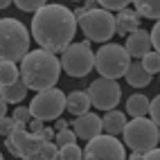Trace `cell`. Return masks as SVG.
<instances>
[{"instance_id":"cell-1","label":"cell","mask_w":160,"mask_h":160,"mask_svg":"<svg viewBox=\"0 0 160 160\" xmlns=\"http://www.w3.org/2000/svg\"><path fill=\"white\" fill-rule=\"evenodd\" d=\"M77 27V14L59 2L43 5L38 12H34V18H32V36L38 43V48H45L57 54H61L72 43Z\"/></svg>"},{"instance_id":"cell-2","label":"cell","mask_w":160,"mask_h":160,"mask_svg":"<svg viewBox=\"0 0 160 160\" xmlns=\"http://www.w3.org/2000/svg\"><path fill=\"white\" fill-rule=\"evenodd\" d=\"M61 70V57H57V52H50L45 48L27 52L20 61V77L29 86V90H45L57 86Z\"/></svg>"},{"instance_id":"cell-3","label":"cell","mask_w":160,"mask_h":160,"mask_svg":"<svg viewBox=\"0 0 160 160\" xmlns=\"http://www.w3.org/2000/svg\"><path fill=\"white\" fill-rule=\"evenodd\" d=\"M34 38L32 32L18 18H2L0 20V57L9 61H23L29 52V41Z\"/></svg>"},{"instance_id":"cell-4","label":"cell","mask_w":160,"mask_h":160,"mask_svg":"<svg viewBox=\"0 0 160 160\" xmlns=\"http://www.w3.org/2000/svg\"><path fill=\"white\" fill-rule=\"evenodd\" d=\"M122 138H124V144L133 149L131 158L138 160V158H144V153L149 151V149L158 147V142H160V126L153 120H149L147 115L133 117V120L126 124Z\"/></svg>"},{"instance_id":"cell-5","label":"cell","mask_w":160,"mask_h":160,"mask_svg":"<svg viewBox=\"0 0 160 160\" xmlns=\"http://www.w3.org/2000/svg\"><path fill=\"white\" fill-rule=\"evenodd\" d=\"M131 54L124 45L117 43H102V48L95 52V70L102 77H111V79H120L126 74L131 66Z\"/></svg>"},{"instance_id":"cell-6","label":"cell","mask_w":160,"mask_h":160,"mask_svg":"<svg viewBox=\"0 0 160 160\" xmlns=\"http://www.w3.org/2000/svg\"><path fill=\"white\" fill-rule=\"evenodd\" d=\"M79 27L83 32V36L95 41V43H108V41L117 34V20L111 14V9H90L79 18Z\"/></svg>"},{"instance_id":"cell-7","label":"cell","mask_w":160,"mask_h":160,"mask_svg":"<svg viewBox=\"0 0 160 160\" xmlns=\"http://www.w3.org/2000/svg\"><path fill=\"white\" fill-rule=\"evenodd\" d=\"M61 66L68 77H86L95 68V52L90 50V38L81 41V43H70L61 52Z\"/></svg>"},{"instance_id":"cell-8","label":"cell","mask_w":160,"mask_h":160,"mask_svg":"<svg viewBox=\"0 0 160 160\" xmlns=\"http://www.w3.org/2000/svg\"><path fill=\"white\" fill-rule=\"evenodd\" d=\"M29 108L34 117H41L43 122L59 120L61 113L68 108V95L59 90L57 86L45 88V90H36V95L29 102Z\"/></svg>"},{"instance_id":"cell-9","label":"cell","mask_w":160,"mask_h":160,"mask_svg":"<svg viewBox=\"0 0 160 160\" xmlns=\"http://www.w3.org/2000/svg\"><path fill=\"white\" fill-rule=\"evenodd\" d=\"M124 147L117 140V135H111V133L104 131V133L95 135L92 140L86 142L83 158H90V160H122V158H126Z\"/></svg>"},{"instance_id":"cell-10","label":"cell","mask_w":160,"mask_h":160,"mask_svg":"<svg viewBox=\"0 0 160 160\" xmlns=\"http://www.w3.org/2000/svg\"><path fill=\"white\" fill-rule=\"evenodd\" d=\"M88 95H90L92 106L97 111H111V108H117V104H120L122 88H120V83H117V79L99 77L88 86Z\"/></svg>"},{"instance_id":"cell-11","label":"cell","mask_w":160,"mask_h":160,"mask_svg":"<svg viewBox=\"0 0 160 160\" xmlns=\"http://www.w3.org/2000/svg\"><path fill=\"white\" fill-rule=\"evenodd\" d=\"M72 129L77 131V135L81 138V140H92L95 135H99L104 133V122H102V117L97 113H81L74 117V122H72Z\"/></svg>"},{"instance_id":"cell-12","label":"cell","mask_w":160,"mask_h":160,"mask_svg":"<svg viewBox=\"0 0 160 160\" xmlns=\"http://www.w3.org/2000/svg\"><path fill=\"white\" fill-rule=\"evenodd\" d=\"M124 48L129 50V54L133 59H142L144 54H149V52L153 50V41H151V32H144L142 27L131 32L129 36H126V43Z\"/></svg>"},{"instance_id":"cell-13","label":"cell","mask_w":160,"mask_h":160,"mask_svg":"<svg viewBox=\"0 0 160 160\" xmlns=\"http://www.w3.org/2000/svg\"><path fill=\"white\" fill-rule=\"evenodd\" d=\"M140 18H142V14L138 12V9H129V7L120 9L117 16H115V20H117V34H120V36H129L131 32L140 29Z\"/></svg>"},{"instance_id":"cell-14","label":"cell","mask_w":160,"mask_h":160,"mask_svg":"<svg viewBox=\"0 0 160 160\" xmlns=\"http://www.w3.org/2000/svg\"><path fill=\"white\" fill-rule=\"evenodd\" d=\"M124 79H126V83L133 86V88H147L149 83H151L153 74L144 68L142 59H138V61H131V66H129V70H126Z\"/></svg>"},{"instance_id":"cell-15","label":"cell","mask_w":160,"mask_h":160,"mask_svg":"<svg viewBox=\"0 0 160 160\" xmlns=\"http://www.w3.org/2000/svg\"><path fill=\"white\" fill-rule=\"evenodd\" d=\"M126 111H115V108H111V111H106L104 113V117H102V122H104V131L106 133H111V135H122L124 133V129H126Z\"/></svg>"},{"instance_id":"cell-16","label":"cell","mask_w":160,"mask_h":160,"mask_svg":"<svg viewBox=\"0 0 160 160\" xmlns=\"http://www.w3.org/2000/svg\"><path fill=\"white\" fill-rule=\"evenodd\" d=\"M92 106V99L86 90H72L68 92V113L70 115H81V113H88Z\"/></svg>"},{"instance_id":"cell-17","label":"cell","mask_w":160,"mask_h":160,"mask_svg":"<svg viewBox=\"0 0 160 160\" xmlns=\"http://www.w3.org/2000/svg\"><path fill=\"white\" fill-rule=\"evenodd\" d=\"M27 90H29V86L23 81V77H20V79H18V81H14V83L0 86V97H2V99H7L9 104H20V102L25 99Z\"/></svg>"},{"instance_id":"cell-18","label":"cell","mask_w":160,"mask_h":160,"mask_svg":"<svg viewBox=\"0 0 160 160\" xmlns=\"http://www.w3.org/2000/svg\"><path fill=\"white\" fill-rule=\"evenodd\" d=\"M124 108H126V113L131 117H142V115H149L151 99H149L147 95H142V92H135V95H131V97L126 99Z\"/></svg>"},{"instance_id":"cell-19","label":"cell","mask_w":160,"mask_h":160,"mask_svg":"<svg viewBox=\"0 0 160 160\" xmlns=\"http://www.w3.org/2000/svg\"><path fill=\"white\" fill-rule=\"evenodd\" d=\"M18 79H20V66H16V61H9V59L0 61V86L14 83Z\"/></svg>"},{"instance_id":"cell-20","label":"cell","mask_w":160,"mask_h":160,"mask_svg":"<svg viewBox=\"0 0 160 160\" xmlns=\"http://www.w3.org/2000/svg\"><path fill=\"white\" fill-rule=\"evenodd\" d=\"M133 5L142 14V18L160 20V0H133Z\"/></svg>"},{"instance_id":"cell-21","label":"cell","mask_w":160,"mask_h":160,"mask_svg":"<svg viewBox=\"0 0 160 160\" xmlns=\"http://www.w3.org/2000/svg\"><path fill=\"white\" fill-rule=\"evenodd\" d=\"M59 158L61 160H81L83 158V149L77 147V142L63 144V147H59Z\"/></svg>"},{"instance_id":"cell-22","label":"cell","mask_w":160,"mask_h":160,"mask_svg":"<svg viewBox=\"0 0 160 160\" xmlns=\"http://www.w3.org/2000/svg\"><path fill=\"white\" fill-rule=\"evenodd\" d=\"M142 63H144V68L151 72V74H160V52L158 50H151L149 54L142 57Z\"/></svg>"},{"instance_id":"cell-23","label":"cell","mask_w":160,"mask_h":160,"mask_svg":"<svg viewBox=\"0 0 160 160\" xmlns=\"http://www.w3.org/2000/svg\"><path fill=\"white\" fill-rule=\"evenodd\" d=\"M14 5L20 9V12H25V14H34L43 5H48V0H14Z\"/></svg>"},{"instance_id":"cell-24","label":"cell","mask_w":160,"mask_h":160,"mask_svg":"<svg viewBox=\"0 0 160 160\" xmlns=\"http://www.w3.org/2000/svg\"><path fill=\"white\" fill-rule=\"evenodd\" d=\"M77 131L74 129H63V131H57V138H54V142L59 144V147H63V144H70V142H77Z\"/></svg>"},{"instance_id":"cell-25","label":"cell","mask_w":160,"mask_h":160,"mask_svg":"<svg viewBox=\"0 0 160 160\" xmlns=\"http://www.w3.org/2000/svg\"><path fill=\"white\" fill-rule=\"evenodd\" d=\"M38 158H59V144L57 142H45L43 140V144H41V153H38Z\"/></svg>"},{"instance_id":"cell-26","label":"cell","mask_w":160,"mask_h":160,"mask_svg":"<svg viewBox=\"0 0 160 160\" xmlns=\"http://www.w3.org/2000/svg\"><path fill=\"white\" fill-rule=\"evenodd\" d=\"M133 0H99V7L104 9H111V12H120V9L129 7Z\"/></svg>"},{"instance_id":"cell-27","label":"cell","mask_w":160,"mask_h":160,"mask_svg":"<svg viewBox=\"0 0 160 160\" xmlns=\"http://www.w3.org/2000/svg\"><path fill=\"white\" fill-rule=\"evenodd\" d=\"M12 115L16 117L18 122H25V124L32 120V117H34V115H32V108H29V106H18V104H16V108H14Z\"/></svg>"},{"instance_id":"cell-28","label":"cell","mask_w":160,"mask_h":160,"mask_svg":"<svg viewBox=\"0 0 160 160\" xmlns=\"http://www.w3.org/2000/svg\"><path fill=\"white\" fill-rule=\"evenodd\" d=\"M14 126H16V117H14V115H12V117H9V115H5L2 120H0V133H2V135L7 138L9 133L14 131Z\"/></svg>"},{"instance_id":"cell-29","label":"cell","mask_w":160,"mask_h":160,"mask_svg":"<svg viewBox=\"0 0 160 160\" xmlns=\"http://www.w3.org/2000/svg\"><path fill=\"white\" fill-rule=\"evenodd\" d=\"M149 115H151V120L160 126V95L151 99V108H149Z\"/></svg>"},{"instance_id":"cell-30","label":"cell","mask_w":160,"mask_h":160,"mask_svg":"<svg viewBox=\"0 0 160 160\" xmlns=\"http://www.w3.org/2000/svg\"><path fill=\"white\" fill-rule=\"evenodd\" d=\"M41 140H45V142H54V138H57V129H50V126H43L41 129V133H36Z\"/></svg>"},{"instance_id":"cell-31","label":"cell","mask_w":160,"mask_h":160,"mask_svg":"<svg viewBox=\"0 0 160 160\" xmlns=\"http://www.w3.org/2000/svg\"><path fill=\"white\" fill-rule=\"evenodd\" d=\"M151 41H153V50L160 52V20H156V25L151 27Z\"/></svg>"},{"instance_id":"cell-32","label":"cell","mask_w":160,"mask_h":160,"mask_svg":"<svg viewBox=\"0 0 160 160\" xmlns=\"http://www.w3.org/2000/svg\"><path fill=\"white\" fill-rule=\"evenodd\" d=\"M27 129L32 133H41V129H43V120H41V117H32V120L27 122Z\"/></svg>"},{"instance_id":"cell-33","label":"cell","mask_w":160,"mask_h":160,"mask_svg":"<svg viewBox=\"0 0 160 160\" xmlns=\"http://www.w3.org/2000/svg\"><path fill=\"white\" fill-rule=\"evenodd\" d=\"M97 7H99V0H86V2H83V9H86V12L97 9Z\"/></svg>"},{"instance_id":"cell-34","label":"cell","mask_w":160,"mask_h":160,"mask_svg":"<svg viewBox=\"0 0 160 160\" xmlns=\"http://www.w3.org/2000/svg\"><path fill=\"white\" fill-rule=\"evenodd\" d=\"M144 158H160V147H153L144 153Z\"/></svg>"},{"instance_id":"cell-35","label":"cell","mask_w":160,"mask_h":160,"mask_svg":"<svg viewBox=\"0 0 160 160\" xmlns=\"http://www.w3.org/2000/svg\"><path fill=\"white\" fill-rule=\"evenodd\" d=\"M54 129H57V131H63V129H68V122L59 117V120H54Z\"/></svg>"},{"instance_id":"cell-36","label":"cell","mask_w":160,"mask_h":160,"mask_svg":"<svg viewBox=\"0 0 160 160\" xmlns=\"http://www.w3.org/2000/svg\"><path fill=\"white\" fill-rule=\"evenodd\" d=\"M12 2H14V0H0V7H2V9H7Z\"/></svg>"},{"instance_id":"cell-37","label":"cell","mask_w":160,"mask_h":160,"mask_svg":"<svg viewBox=\"0 0 160 160\" xmlns=\"http://www.w3.org/2000/svg\"><path fill=\"white\" fill-rule=\"evenodd\" d=\"M74 14H77V18H81L83 14H86V9H83V7H79V9H74Z\"/></svg>"},{"instance_id":"cell-38","label":"cell","mask_w":160,"mask_h":160,"mask_svg":"<svg viewBox=\"0 0 160 160\" xmlns=\"http://www.w3.org/2000/svg\"><path fill=\"white\" fill-rule=\"evenodd\" d=\"M72 2H79V0H72Z\"/></svg>"},{"instance_id":"cell-39","label":"cell","mask_w":160,"mask_h":160,"mask_svg":"<svg viewBox=\"0 0 160 160\" xmlns=\"http://www.w3.org/2000/svg\"><path fill=\"white\" fill-rule=\"evenodd\" d=\"M158 77H160V74H158Z\"/></svg>"}]
</instances>
